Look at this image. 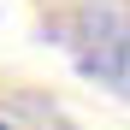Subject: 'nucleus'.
I'll return each instance as SVG.
<instances>
[{
    "instance_id": "obj_1",
    "label": "nucleus",
    "mask_w": 130,
    "mask_h": 130,
    "mask_svg": "<svg viewBox=\"0 0 130 130\" xmlns=\"http://www.w3.org/2000/svg\"><path fill=\"white\" fill-rule=\"evenodd\" d=\"M77 71L106 83L112 95H130V12L124 6H89L71 24Z\"/></svg>"
},
{
    "instance_id": "obj_2",
    "label": "nucleus",
    "mask_w": 130,
    "mask_h": 130,
    "mask_svg": "<svg viewBox=\"0 0 130 130\" xmlns=\"http://www.w3.org/2000/svg\"><path fill=\"white\" fill-rule=\"evenodd\" d=\"M0 130H12V124H0Z\"/></svg>"
}]
</instances>
